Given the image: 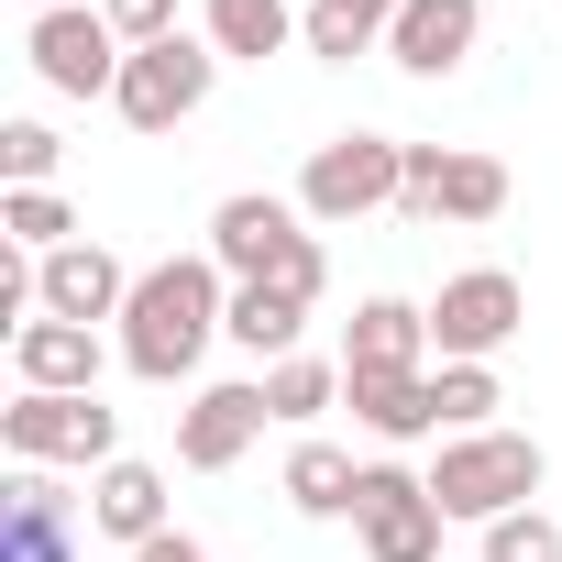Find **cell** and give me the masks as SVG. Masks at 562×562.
Returning <instances> with one entry per match:
<instances>
[{
    "label": "cell",
    "mask_w": 562,
    "mask_h": 562,
    "mask_svg": "<svg viewBox=\"0 0 562 562\" xmlns=\"http://www.w3.org/2000/svg\"><path fill=\"white\" fill-rule=\"evenodd\" d=\"M100 12H111L122 45H166V34H188V23H177V0H100Z\"/></svg>",
    "instance_id": "83f0119b"
},
{
    "label": "cell",
    "mask_w": 562,
    "mask_h": 562,
    "mask_svg": "<svg viewBox=\"0 0 562 562\" xmlns=\"http://www.w3.org/2000/svg\"><path fill=\"white\" fill-rule=\"evenodd\" d=\"M199 34L221 45V67H232V56L265 67V56H288V45H299V12H288V0H210Z\"/></svg>",
    "instance_id": "ffe728a7"
},
{
    "label": "cell",
    "mask_w": 562,
    "mask_h": 562,
    "mask_svg": "<svg viewBox=\"0 0 562 562\" xmlns=\"http://www.w3.org/2000/svg\"><path fill=\"white\" fill-rule=\"evenodd\" d=\"M12 364H23V397H100V331L89 321H23Z\"/></svg>",
    "instance_id": "5bb4252c"
},
{
    "label": "cell",
    "mask_w": 562,
    "mask_h": 562,
    "mask_svg": "<svg viewBox=\"0 0 562 562\" xmlns=\"http://www.w3.org/2000/svg\"><path fill=\"white\" fill-rule=\"evenodd\" d=\"M0 452L12 463H122V408H100V397H12L0 408Z\"/></svg>",
    "instance_id": "8992f818"
},
{
    "label": "cell",
    "mask_w": 562,
    "mask_h": 562,
    "mask_svg": "<svg viewBox=\"0 0 562 562\" xmlns=\"http://www.w3.org/2000/svg\"><path fill=\"white\" fill-rule=\"evenodd\" d=\"M56 122H0V177L12 188H56Z\"/></svg>",
    "instance_id": "484cf974"
},
{
    "label": "cell",
    "mask_w": 562,
    "mask_h": 562,
    "mask_svg": "<svg viewBox=\"0 0 562 562\" xmlns=\"http://www.w3.org/2000/svg\"><path fill=\"white\" fill-rule=\"evenodd\" d=\"M397 12H408V0H310V12H299V45L331 56V67H353V56H375V45L397 34Z\"/></svg>",
    "instance_id": "d6986e66"
},
{
    "label": "cell",
    "mask_w": 562,
    "mask_h": 562,
    "mask_svg": "<svg viewBox=\"0 0 562 562\" xmlns=\"http://www.w3.org/2000/svg\"><path fill=\"white\" fill-rule=\"evenodd\" d=\"M474 562H562V529H551L540 507H518V518H496V529H485V551H474Z\"/></svg>",
    "instance_id": "4316f807"
},
{
    "label": "cell",
    "mask_w": 562,
    "mask_h": 562,
    "mask_svg": "<svg viewBox=\"0 0 562 562\" xmlns=\"http://www.w3.org/2000/svg\"><path fill=\"white\" fill-rule=\"evenodd\" d=\"M89 529H100V540H122V551L166 540V474H155V463H133V452H122V463H100V474H89Z\"/></svg>",
    "instance_id": "e0dca14e"
},
{
    "label": "cell",
    "mask_w": 562,
    "mask_h": 562,
    "mask_svg": "<svg viewBox=\"0 0 562 562\" xmlns=\"http://www.w3.org/2000/svg\"><path fill=\"white\" fill-rule=\"evenodd\" d=\"M299 243H310V210H299V199H265V188H243V199H221V210H210V265L232 276V288L276 276Z\"/></svg>",
    "instance_id": "30bf717a"
},
{
    "label": "cell",
    "mask_w": 562,
    "mask_h": 562,
    "mask_svg": "<svg viewBox=\"0 0 562 562\" xmlns=\"http://www.w3.org/2000/svg\"><path fill=\"white\" fill-rule=\"evenodd\" d=\"M353 529H364V562H441L430 474H408V463H364V485H353Z\"/></svg>",
    "instance_id": "9c48e42d"
},
{
    "label": "cell",
    "mask_w": 562,
    "mask_h": 562,
    "mask_svg": "<svg viewBox=\"0 0 562 562\" xmlns=\"http://www.w3.org/2000/svg\"><path fill=\"white\" fill-rule=\"evenodd\" d=\"M254 364H288L299 353V331H310V299H288V288H232V321H221Z\"/></svg>",
    "instance_id": "44dd1931"
},
{
    "label": "cell",
    "mask_w": 562,
    "mask_h": 562,
    "mask_svg": "<svg viewBox=\"0 0 562 562\" xmlns=\"http://www.w3.org/2000/svg\"><path fill=\"white\" fill-rule=\"evenodd\" d=\"M342 408L375 430V441H441V408H430V375H342Z\"/></svg>",
    "instance_id": "ac0fdd59"
},
{
    "label": "cell",
    "mask_w": 562,
    "mask_h": 562,
    "mask_svg": "<svg viewBox=\"0 0 562 562\" xmlns=\"http://www.w3.org/2000/svg\"><path fill=\"white\" fill-rule=\"evenodd\" d=\"M221 321H232V276H221L210 254H166V265L133 276L122 364H133L144 386H177V375H199V353L221 342Z\"/></svg>",
    "instance_id": "6da1fadb"
},
{
    "label": "cell",
    "mask_w": 562,
    "mask_h": 562,
    "mask_svg": "<svg viewBox=\"0 0 562 562\" xmlns=\"http://www.w3.org/2000/svg\"><path fill=\"white\" fill-rule=\"evenodd\" d=\"M474 45H485V0H408L397 34H386V56H397L408 78H452Z\"/></svg>",
    "instance_id": "9a60e30c"
},
{
    "label": "cell",
    "mask_w": 562,
    "mask_h": 562,
    "mask_svg": "<svg viewBox=\"0 0 562 562\" xmlns=\"http://www.w3.org/2000/svg\"><path fill=\"white\" fill-rule=\"evenodd\" d=\"M430 408H441V441H463V430H496L507 386H496V364H441L430 375Z\"/></svg>",
    "instance_id": "cb8c5ba5"
},
{
    "label": "cell",
    "mask_w": 562,
    "mask_h": 562,
    "mask_svg": "<svg viewBox=\"0 0 562 562\" xmlns=\"http://www.w3.org/2000/svg\"><path fill=\"white\" fill-rule=\"evenodd\" d=\"M353 485H364V463L342 441H299L288 452V507L299 518H353Z\"/></svg>",
    "instance_id": "7402d4cb"
},
{
    "label": "cell",
    "mask_w": 562,
    "mask_h": 562,
    "mask_svg": "<svg viewBox=\"0 0 562 562\" xmlns=\"http://www.w3.org/2000/svg\"><path fill=\"white\" fill-rule=\"evenodd\" d=\"M23 56H34V78L56 89V100H111L122 89V34H111V12H34V34H23Z\"/></svg>",
    "instance_id": "52a82bcc"
},
{
    "label": "cell",
    "mask_w": 562,
    "mask_h": 562,
    "mask_svg": "<svg viewBox=\"0 0 562 562\" xmlns=\"http://www.w3.org/2000/svg\"><path fill=\"white\" fill-rule=\"evenodd\" d=\"M254 430H265V386H199L177 408V463L188 474H232L254 452Z\"/></svg>",
    "instance_id": "8fae6325"
},
{
    "label": "cell",
    "mask_w": 562,
    "mask_h": 562,
    "mask_svg": "<svg viewBox=\"0 0 562 562\" xmlns=\"http://www.w3.org/2000/svg\"><path fill=\"white\" fill-rule=\"evenodd\" d=\"M540 474H551V463H540L529 430H463V441H441V463H430V507L496 529V518H518V507L540 496Z\"/></svg>",
    "instance_id": "7a4b0ae2"
},
{
    "label": "cell",
    "mask_w": 562,
    "mask_h": 562,
    "mask_svg": "<svg viewBox=\"0 0 562 562\" xmlns=\"http://www.w3.org/2000/svg\"><path fill=\"white\" fill-rule=\"evenodd\" d=\"M397 210H408L419 232H441V221H496V210H507V166L474 155V144H408Z\"/></svg>",
    "instance_id": "ba28073f"
},
{
    "label": "cell",
    "mask_w": 562,
    "mask_h": 562,
    "mask_svg": "<svg viewBox=\"0 0 562 562\" xmlns=\"http://www.w3.org/2000/svg\"><path fill=\"white\" fill-rule=\"evenodd\" d=\"M0 562H78V507L45 485V463H12L0 485Z\"/></svg>",
    "instance_id": "7c38bea8"
},
{
    "label": "cell",
    "mask_w": 562,
    "mask_h": 562,
    "mask_svg": "<svg viewBox=\"0 0 562 562\" xmlns=\"http://www.w3.org/2000/svg\"><path fill=\"white\" fill-rule=\"evenodd\" d=\"M133 310V265L111 254V243H67V254H45V321H122Z\"/></svg>",
    "instance_id": "4fadbf2b"
},
{
    "label": "cell",
    "mask_w": 562,
    "mask_h": 562,
    "mask_svg": "<svg viewBox=\"0 0 562 562\" xmlns=\"http://www.w3.org/2000/svg\"><path fill=\"white\" fill-rule=\"evenodd\" d=\"M254 386H265V419H299V430H310L321 408H342V364H321V353H288V364H265Z\"/></svg>",
    "instance_id": "603a6c76"
},
{
    "label": "cell",
    "mask_w": 562,
    "mask_h": 562,
    "mask_svg": "<svg viewBox=\"0 0 562 562\" xmlns=\"http://www.w3.org/2000/svg\"><path fill=\"white\" fill-rule=\"evenodd\" d=\"M0 232H12L23 254H67L78 243V210L56 188H0Z\"/></svg>",
    "instance_id": "d4e9b609"
},
{
    "label": "cell",
    "mask_w": 562,
    "mask_h": 562,
    "mask_svg": "<svg viewBox=\"0 0 562 562\" xmlns=\"http://www.w3.org/2000/svg\"><path fill=\"white\" fill-rule=\"evenodd\" d=\"M210 78H221V45H210V34H166V45H133V56H122L111 111H122L133 133H177V122L210 111Z\"/></svg>",
    "instance_id": "277c9868"
},
{
    "label": "cell",
    "mask_w": 562,
    "mask_h": 562,
    "mask_svg": "<svg viewBox=\"0 0 562 562\" xmlns=\"http://www.w3.org/2000/svg\"><path fill=\"white\" fill-rule=\"evenodd\" d=\"M397 188H408V144H397V133H331V144H310V166H299V210H310L321 232H342V221H364V210H397Z\"/></svg>",
    "instance_id": "3957f363"
},
{
    "label": "cell",
    "mask_w": 562,
    "mask_h": 562,
    "mask_svg": "<svg viewBox=\"0 0 562 562\" xmlns=\"http://www.w3.org/2000/svg\"><path fill=\"white\" fill-rule=\"evenodd\" d=\"M342 375H430V310L364 299L353 331H342Z\"/></svg>",
    "instance_id": "2e32d148"
},
{
    "label": "cell",
    "mask_w": 562,
    "mask_h": 562,
    "mask_svg": "<svg viewBox=\"0 0 562 562\" xmlns=\"http://www.w3.org/2000/svg\"><path fill=\"white\" fill-rule=\"evenodd\" d=\"M518 321H529L518 276L507 265H463V276H441V299H430V353L441 364H496L518 342Z\"/></svg>",
    "instance_id": "5b68a950"
},
{
    "label": "cell",
    "mask_w": 562,
    "mask_h": 562,
    "mask_svg": "<svg viewBox=\"0 0 562 562\" xmlns=\"http://www.w3.org/2000/svg\"><path fill=\"white\" fill-rule=\"evenodd\" d=\"M23 12H67V0H23Z\"/></svg>",
    "instance_id": "f546056e"
},
{
    "label": "cell",
    "mask_w": 562,
    "mask_h": 562,
    "mask_svg": "<svg viewBox=\"0 0 562 562\" xmlns=\"http://www.w3.org/2000/svg\"><path fill=\"white\" fill-rule=\"evenodd\" d=\"M133 562H210V551H199V540H188V529H166V540H144V551H133Z\"/></svg>",
    "instance_id": "f1b7e54d"
}]
</instances>
